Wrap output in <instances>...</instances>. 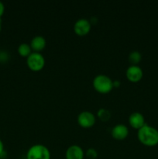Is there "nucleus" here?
<instances>
[{
  "label": "nucleus",
  "mask_w": 158,
  "mask_h": 159,
  "mask_svg": "<svg viewBox=\"0 0 158 159\" xmlns=\"http://www.w3.org/2000/svg\"><path fill=\"white\" fill-rule=\"evenodd\" d=\"M46 39L43 36H36L32 39L30 42V47L33 52H38L43 51L46 47Z\"/></svg>",
  "instance_id": "nucleus-11"
},
{
  "label": "nucleus",
  "mask_w": 158,
  "mask_h": 159,
  "mask_svg": "<svg viewBox=\"0 0 158 159\" xmlns=\"http://www.w3.org/2000/svg\"><path fill=\"white\" fill-rule=\"evenodd\" d=\"M1 30H2V20L1 19H0V31H1Z\"/></svg>",
  "instance_id": "nucleus-19"
},
{
  "label": "nucleus",
  "mask_w": 158,
  "mask_h": 159,
  "mask_svg": "<svg viewBox=\"0 0 158 159\" xmlns=\"http://www.w3.org/2000/svg\"><path fill=\"white\" fill-rule=\"evenodd\" d=\"M4 11H5L4 4L0 1V19H1V17L2 16L3 13H4Z\"/></svg>",
  "instance_id": "nucleus-16"
},
{
  "label": "nucleus",
  "mask_w": 158,
  "mask_h": 159,
  "mask_svg": "<svg viewBox=\"0 0 158 159\" xmlns=\"http://www.w3.org/2000/svg\"><path fill=\"white\" fill-rule=\"evenodd\" d=\"M26 159H50V152L43 144H34L28 150Z\"/></svg>",
  "instance_id": "nucleus-3"
},
{
  "label": "nucleus",
  "mask_w": 158,
  "mask_h": 159,
  "mask_svg": "<svg viewBox=\"0 0 158 159\" xmlns=\"http://www.w3.org/2000/svg\"><path fill=\"white\" fill-rule=\"evenodd\" d=\"M96 118L92 113L89 111H83L77 116V123L83 128H90L95 124Z\"/></svg>",
  "instance_id": "nucleus-5"
},
{
  "label": "nucleus",
  "mask_w": 158,
  "mask_h": 159,
  "mask_svg": "<svg viewBox=\"0 0 158 159\" xmlns=\"http://www.w3.org/2000/svg\"><path fill=\"white\" fill-rule=\"evenodd\" d=\"M91 22L85 18L77 20L74 25V33L78 36L87 35L91 30Z\"/></svg>",
  "instance_id": "nucleus-6"
},
{
  "label": "nucleus",
  "mask_w": 158,
  "mask_h": 159,
  "mask_svg": "<svg viewBox=\"0 0 158 159\" xmlns=\"http://www.w3.org/2000/svg\"><path fill=\"white\" fill-rule=\"evenodd\" d=\"M137 138L139 142L147 147H154L158 144V130L146 124L138 130Z\"/></svg>",
  "instance_id": "nucleus-1"
},
{
  "label": "nucleus",
  "mask_w": 158,
  "mask_h": 159,
  "mask_svg": "<svg viewBox=\"0 0 158 159\" xmlns=\"http://www.w3.org/2000/svg\"><path fill=\"white\" fill-rule=\"evenodd\" d=\"M120 85H121L120 81L116 80V81H114V82H113V88H114V87H116V88H119V87L120 86Z\"/></svg>",
  "instance_id": "nucleus-17"
},
{
  "label": "nucleus",
  "mask_w": 158,
  "mask_h": 159,
  "mask_svg": "<svg viewBox=\"0 0 158 159\" xmlns=\"http://www.w3.org/2000/svg\"><path fill=\"white\" fill-rule=\"evenodd\" d=\"M141 59H142V55H141V54L139 51H132L129 54V60L132 65H137V64L140 62Z\"/></svg>",
  "instance_id": "nucleus-13"
},
{
  "label": "nucleus",
  "mask_w": 158,
  "mask_h": 159,
  "mask_svg": "<svg viewBox=\"0 0 158 159\" xmlns=\"http://www.w3.org/2000/svg\"><path fill=\"white\" fill-rule=\"evenodd\" d=\"M86 157L88 159H95L98 157V152L94 148H88L86 152Z\"/></svg>",
  "instance_id": "nucleus-15"
},
{
  "label": "nucleus",
  "mask_w": 158,
  "mask_h": 159,
  "mask_svg": "<svg viewBox=\"0 0 158 159\" xmlns=\"http://www.w3.org/2000/svg\"><path fill=\"white\" fill-rule=\"evenodd\" d=\"M0 54H1V50H0Z\"/></svg>",
  "instance_id": "nucleus-20"
},
{
  "label": "nucleus",
  "mask_w": 158,
  "mask_h": 159,
  "mask_svg": "<svg viewBox=\"0 0 158 159\" xmlns=\"http://www.w3.org/2000/svg\"><path fill=\"white\" fill-rule=\"evenodd\" d=\"M28 68L33 71H39L45 65V59L40 53L32 52L26 59Z\"/></svg>",
  "instance_id": "nucleus-4"
},
{
  "label": "nucleus",
  "mask_w": 158,
  "mask_h": 159,
  "mask_svg": "<svg viewBox=\"0 0 158 159\" xmlns=\"http://www.w3.org/2000/svg\"><path fill=\"white\" fill-rule=\"evenodd\" d=\"M85 153L80 146L71 145L66 151V159H84Z\"/></svg>",
  "instance_id": "nucleus-10"
},
{
  "label": "nucleus",
  "mask_w": 158,
  "mask_h": 159,
  "mask_svg": "<svg viewBox=\"0 0 158 159\" xmlns=\"http://www.w3.org/2000/svg\"><path fill=\"white\" fill-rule=\"evenodd\" d=\"M125 75L127 79L131 82H138L142 79L143 71L138 65H131L126 69Z\"/></svg>",
  "instance_id": "nucleus-7"
},
{
  "label": "nucleus",
  "mask_w": 158,
  "mask_h": 159,
  "mask_svg": "<svg viewBox=\"0 0 158 159\" xmlns=\"http://www.w3.org/2000/svg\"><path fill=\"white\" fill-rule=\"evenodd\" d=\"M98 117L102 121H108L111 117V113L106 109L102 108L98 111Z\"/></svg>",
  "instance_id": "nucleus-14"
},
{
  "label": "nucleus",
  "mask_w": 158,
  "mask_h": 159,
  "mask_svg": "<svg viewBox=\"0 0 158 159\" xmlns=\"http://www.w3.org/2000/svg\"><path fill=\"white\" fill-rule=\"evenodd\" d=\"M3 152H4V144H3V142L2 141V140L0 139V155H1Z\"/></svg>",
  "instance_id": "nucleus-18"
},
{
  "label": "nucleus",
  "mask_w": 158,
  "mask_h": 159,
  "mask_svg": "<svg viewBox=\"0 0 158 159\" xmlns=\"http://www.w3.org/2000/svg\"><path fill=\"white\" fill-rule=\"evenodd\" d=\"M129 123L133 128L137 129V130L140 129L146 124L143 115L139 112H133L130 114L129 117Z\"/></svg>",
  "instance_id": "nucleus-9"
},
{
  "label": "nucleus",
  "mask_w": 158,
  "mask_h": 159,
  "mask_svg": "<svg viewBox=\"0 0 158 159\" xmlns=\"http://www.w3.org/2000/svg\"><path fill=\"white\" fill-rule=\"evenodd\" d=\"M111 134L114 139L122 141V140L125 139L128 137L129 129L124 124H119L112 129Z\"/></svg>",
  "instance_id": "nucleus-8"
},
{
  "label": "nucleus",
  "mask_w": 158,
  "mask_h": 159,
  "mask_svg": "<svg viewBox=\"0 0 158 159\" xmlns=\"http://www.w3.org/2000/svg\"><path fill=\"white\" fill-rule=\"evenodd\" d=\"M18 53L22 57H27L32 53V48H31L30 44H28L26 43H21L18 47Z\"/></svg>",
  "instance_id": "nucleus-12"
},
{
  "label": "nucleus",
  "mask_w": 158,
  "mask_h": 159,
  "mask_svg": "<svg viewBox=\"0 0 158 159\" xmlns=\"http://www.w3.org/2000/svg\"><path fill=\"white\" fill-rule=\"evenodd\" d=\"M93 86L98 93L105 94L113 89V81L105 75H99L93 80Z\"/></svg>",
  "instance_id": "nucleus-2"
}]
</instances>
